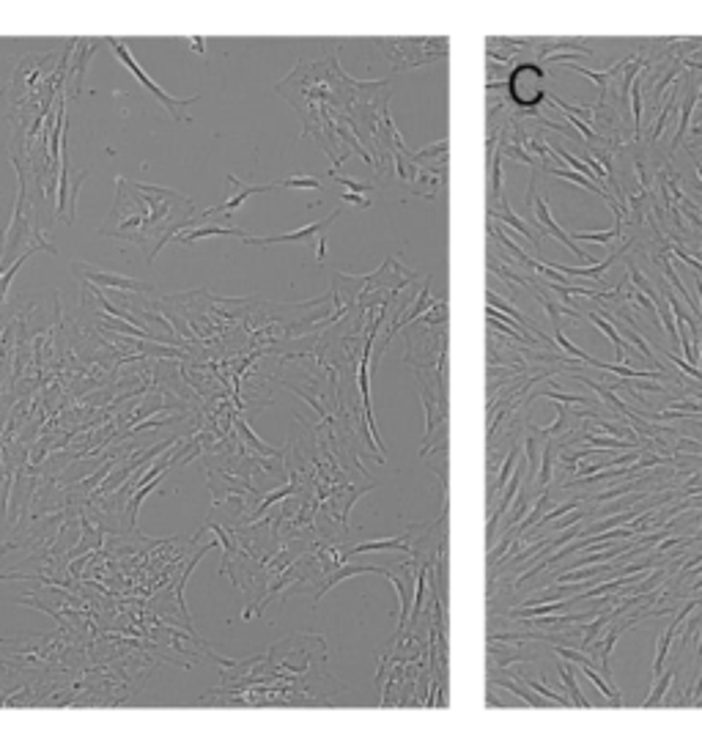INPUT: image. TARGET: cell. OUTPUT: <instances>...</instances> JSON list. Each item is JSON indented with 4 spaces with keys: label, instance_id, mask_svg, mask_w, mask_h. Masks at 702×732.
I'll return each mask as SVG.
<instances>
[{
    "label": "cell",
    "instance_id": "bcb514c9",
    "mask_svg": "<svg viewBox=\"0 0 702 732\" xmlns=\"http://www.w3.org/2000/svg\"><path fill=\"white\" fill-rule=\"evenodd\" d=\"M697 656L702 658V633H700V647H697Z\"/></svg>",
    "mask_w": 702,
    "mask_h": 732
},
{
    "label": "cell",
    "instance_id": "e575fe53",
    "mask_svg": "<svg viewBox=\"0 0 702 732\" xmlns=\"http://www.w3.org/2000/svg\"><path fill=\"white\" fill-rule=\"evenodd\" d=\"M291 491H294V485H283L280 491H275V494H269V497H264V502H261V505H258V510L252 513V519H258V516H261V513H264L266 507L272 505V502H277V500H283V497H288Z\"/></svg>",
    "mask_w": 702,
    "mask_h": 732
},
{
    "label": "cell",
    "instance_id": "8fae6325",
    "mask_svg": "<svg viewBox=\"0 0 702 732\" xmlns=\"http://www.w3.org/2000/svg\"><path fill=\"white\" fill-rule=\"evenodd\" d=\"M538 47V58L541 61H549L554 55H560L562 50L574 52V55H596L593 47H587V44H581V42H574V39H543V42H538L535 44Z\"/></svg>",
    "mask_w": 702,
    "mask_h": 732
},
{
    "label": "cell",
    "instance_id": "3957f363",
    "mask_svg": "<svg viewBox=\"0 0 702 732\" xmlns=\"http://www.w3.org/2000/svg\"><path fill=\"white\" fill-rule=\"evenodd\" d=\"M107 42H110V47L116 50V55H118V61H121L126 69H129L132 75L140 80V85H143V88H146L149 94H154V99L159 101V104H162V107H165V110H168V113L173 116L176 121H187L184 110H187L190 104H195V101H198V97L176 99V97H171V94H165V91H162V88H159V85H156V82H154V80H151V77L146 75V72H143V66H140V63H137V61L132 58V52H129V47H126L121 39H107Z\"/></svg>",
    "mask_w": 702,
    "mask_h": 732
},
{
    "label": "cell",
    "instance_id": "ab89813d",
    "mask_svg": "<svg viewBox=\"0 0 702 732\" xmlns=\"http://www.w3.org/2000/svg\"><path fill=\"white\" fill-rule=\"evenodd\" d=\"M702 702V675H700V681H697V686H694V697H689V705H700Z\"/></svg>",
    "mask_w": 702,
    "mask_h": 732
},
{
    "label": "cell",
    "instance_id": "603a6c76",
    "mask_svg": "<svg viewBox=\"0 0 702 732\" xmlns=\"http://www.w3.org/2000/svg\"><path fill=\"white\" fill-rule=\"evenodd\" d=\"M628 101L634 110V137H642V80H634L631 91H628Z\"/></svg>",
    "mask_w": 702,
    "mask_h": 732
},
{
    "label": "cell",
    "instance_id": "d6986e66",
    "mask_svg": "<svg viewBox=\"0 0 702 732\" xmlns=\"http://www.w3.org/2000/svg\"><path fill=\"white\" fill-rule=\"evenodd\" d=\"M653 261H655V263H661V266H664V275H667V280H672V288H675L677 294H680V297H683V302H686V304H689V307H691V316H700V304L694 302V299H691V294H689V291H686V288H683V283H680V278H677L675 266H672V263H670V255L658 253V255H655V258H653Z\"/></svg>",
    "mask_w": 702,
    "mask_h": 732
},
{
    "label": "cell",
    "instance_id": "277c9868",
    "mask_svg": "<svg viewBox=\"0 0 702 732\" xmlns=\"http://www.w3.org/2000/svg\"><path fill=\"white\" fill-rule=\"evenodd\" d=\"M88 178V170H80L75 178L69 176V154H66V140H61V192H58V220H66V225L75 223V201L80 184Z\"/></svg>",
    "mask_w": 702,
    "mask_h": 732
},
{
    "label": "cell",
    "instance_id": "ffe728a7",
    "mask_svg": "<svg viewBox=\"0 0 702 732\" xmlns=\"http://www.w3.org/2000/svg\"><path fill=\"white\" fill-rule=\"evenodd\" d=\"M554 453H557V445H554L552 439L543 445V450H541V472L535 475V491L541 488V491H546V485L552 483V469H554Z\"/></svg>",
    "mask_w": 702,
    "mask_h": 732
},
{
    "label": "cell",
    "instance_id": "d4e9b609",
    "mask_svg": "<svg viewBox=\"0 0 702 732\" xmlns=\"http://www.w3.org/2000/svg\"><path fill=\"white\" fill-rule=\"evenodd\" d=\"M491 683H494V686H500V688H507V691H510V694H516V697H522V700H524V702H526L529 707H546V705H554V702H543V700H535V697H532V694H529L526 688H522L519 683L502 681V678H494Z\"/></svg>",
    "mask_w": 702,
    "mask_h": 732
},
{
    "label": "cell",
    "instance_id": "5b68a950",
    "mask_svg": "<svg viewBox=\"0 0 702 732\" xmlns=\"http://www.w3.org/2000/svg\"><path fill=\"white\" fill-rule=\"evenodd\" d=\"M99 47V42H75V55H72V61H69V50H72V44L66 47L63 52V63H61V69H58V80H66L69 85H66V94L69 97H77L80 94V88H82V80H85V66H88V58H91V52Z\"/></svg>",
    "mask_w": 702,
    "mask_h": 732
},
{
    "label": "cell",
    "instance_id": "f1b7e54d",
    "mask_svg": "<svg viewBox=\"0 0 702 732\" xmlns=\"http://www.w3.org/2000/svg\"><path fill=\"white\" fill-rule=\"evenodd\" d=\"M535 395H543V398H552L557 404H579V406H587L590 401L587 398H581V395H571V392H557V390H538Z\"/></svg>",
    "mask_w": 702,
    "mask_h": 732
},
{
    "label": "cell",
    "instance_id": "6da1fadb",
    "mask_svg": "<svg viewBox=\"0 0 702 732\" xmlns=\"http://www.w3.org/2000/svg\"><path fill=\"white\" fill-rule=\"evenodd\" d=\"M198 220L195 203L187 195L173 192L168 187L143 184L116 178V201L101 223L99 236L104 239H121L140 247L146 261L154 263L156 253L165 242H171L178 230L192 225Z\"/></svg>",
    "mask_w": 702,
    "mask_h": 732
},
{
    "label": "cell",
    "instance_id": "7402d4cb",
    "mask_svg": "<svg viewBox=\"0 0 702 732\" xmlns=\"http://www.w3.org/2000/svg\"><path fill=\"white\" fill-rule=\"evenodd\" d=\"M381 549H398V552H412V543L406 540L403 543L401 538H390V540H371V543H357V546H351L349 552L343 557H351V554H362V552H381Z\"/></svg>",
    "mask_w": 702,
    "mask_h": 732
},
{
    "label": "cell",
    "instance_id": "7a4b0ae2",
    "mask_svg": "<svg viewBox=\"0 0 702 732\" xmlns=\"http://www.w3.org/2000/svg\"><path fill=\"white\" fill-rule=\"evenodd\" d=\"M20 173V195H17V206H14V217H11V225L6 230V242H3V250H0V272L11 266V261H17L23 255V244L27 247H39V250H47L50 255H55V244H50L36 228H33V211H30V203H27V190H25V173L23 168L17 170Z\"/></svg>",
    "mask_w": 702,
    "mask_h": 732
},
{
    "label": "cell",
    "instance_id": "4dcf8cb0",
    "mask_svg": "<svg viewBox=\"0 0 702 732\" xmlns=\"http://www.w3.org/2000/svg\"><path fill=\"white\" fill-rule=\"evenodd\" d=\"M524 683H526V686H529V688H532V691H538V694H541V697H546V700H549V702H554V705H560V707H562V705H571V700H565V697H560V694H554L552 688H546V686H543V683H538V681H529V678H524Z\"/></svg>",
    "mask_w": 702,
    "mask_h": 732
},
{
    "label": "cell",
    "instance_id": "1f68e13d",
    "mask_svg": "<svg viewBox=\"0 0 702 732\" xmlns=\"http://www.w3.org/2000/svg\"><path fill=\"white\" fill-rule=\"evenodd\" d=\"M581 505V497L579 500H571V502H565V505H560V507H554V510H549L546 516H541V521L535 524V527H543V524H549V521H554V519H562L565 513H571V510H577V507Z\"/></svg>",
    "mask_w": 702,
    "mask_h": 732
},
{
    "label": "cell",
    "instance_id": "836d02e7",
    "mask_svg": "<svg viewBox=\"0 0 702 732\" xmlns=\"http://www.w3.org/2000/svg\"><path fill=\"white\" fill-rule=\"evenodd\" d=\"M667 250H670V253H675L677 258H680V261L686 263V266H691V269H694V272H697V275L702 278V261H697V258H694L691 253H686V250H683L680 244H670Z\"/></svg>",
    "mask_w": 702,
    "mask_h": 732
},
{
    "label": "cell",
    "instance_id": "5bb4252c",
    "mask_svg": "<svg viewBox=\"0 0 702 732\" xmlns=\"http://www.w3.org/2000/svg\"><path fill=\"white\" fill-rule=\"evenodd\" d=\"M571 376H574V379H579V381H581V384H587V387H590V390H596V395H601L603 401H606V406H609V409H612V411H615V414H620V417H628V414H631V411H634V409H631V406H628V404H623V401H620V398H617V395H615V390H612V387H609V384H598V381L587 379V376H579V373H571Z\"/></svg>",
    "mask_w": 702,
    "mask_h": 732
},
{
    "label": "cell",
    "instance_id": "44dd1931",
    "mask_svg": "<svg viewBox=\"0 0 702 732\" xmlns=\"http://www.w3.org/2000/svg\"><path fill=\"white\" fill-rule=\"evenodd\" d=\"M577 664H560V678H562V683H565V688H568V694H571V705H577V707H590V702L584 700V694H581V688H579V683H577Z\"/></svg>",
    "mask_w": 702,
    "mask_h": 732
},
{
    "label": "cell",
    "instance_id": "9a60e30c",
    "mask_svg": "<svg viewBox=\"0 0 702 732\" xmlns=\"http://www.w3.org/2000/svg\"><path fill=\"white\" fill-rule=\"evenodd\" d=\"M420 398H423V406H426V433H423V445L431 442L433 430H436V423H445V409H436L433 406V392L426 387V381L420 379Z\"/></svg>",
    "mask_w": 702,
    "mask_h": 732
},
{
    "label": "cell",
    "instance_id": "52a82bcc",
    "mask_svg": "<svg viewBox=\"0 0 702 732\" xmlns=\"http://www.w3.org/2000/svg\"><path fill=\"white\" fill-rule=\"evenodd\" d=\"M532 209H535V225H538V236H541V239H543L546 233H552L554 239H557V242H562V244H565V247L574 253V258H579L581 263H593V261H596V255L584 253L577 242L568 236V230H562V228L554 223L552 211H549V203L543 201L541 195H538V201H532Z\"/></svg>",
    "mask_w": 702,
    "mask_h": 732
},
{
    "label": "cell",
    "instance_id": "4316f807",
    "mask_svg": "<svg viewBox=\"0 0 702 732\" xmlns=\"http://www.w3.org/2000/svg\"><path fill=\"white\" fill-rule=\"evenodd\" d=\"M329 178H335L338 184H343L351 195H365V198H368V192H374V184H371V181H354V178L349 176H340L338 170H329Z\"/></svg>",
    "mask_w": 702,
    "mask_h": 732
},
{
    "label": "cell",
    "instance_id": "ba28073f",
    "mask_svg": "<svg viewBox=\"0 0 702 732\" xmlns=\"http://www.w3.org/2000/svg\"><path fill=\"white\" fill-rule=\"evenodd\" d=\"M228 187L233 190L230 195H228V201L226 203H220V206H211V209H206L203 214H198L201 220H211V217H217V214H226V211H236L242 203L247 201L250 195H258V192H272V190H277V184L272 181V184H245V181H239V178L233 176H228Z\"/></svg>",
    "mask_w": 702,
    "mask_h": 732
},
{
    "label": "cell",
    "instance_id": "60d3db41",
    "mask_svg": "<svg viewBox=\"0 0 702 732\" xmlns=\"http://www.w3.org/2000/svg\"><path fill=\"white\" fill-rule=\"evenodd\" d=\"M192 50L203 52V42H201V36H192Z\"/></svg>",
    "mask_w": 702,
    "mask_h": 732
},
{
    "label": "cell",
    "instance_id": "d590c367",
    "mask_svg": "<svg viewBox=\"0 0 702 732\" xmlns=\"http://www.w3.org/2000/svg\"><path fill=\"white\" fill-rule=\"evenodd\" d=\"M510 543H513V540H510V538H505V540H500V543H497V549H488V565H491V568H494V562H497V559H500V557L505 554L507 549H510Z\"/></svg>",
    "mask_w": 702,
    "mask_h": 732
},
{
    "label": "cell",
    "instance_id": "e0dca14e",
    "mask_svg": "<svg viewBox=\"0 0 702 732\" xmlns=\"http://www.w3.org/2000/svg\"><path fill=\"white\" fill-rule=\"evenodd\" d=\"M677 675H680V666H672L670 672H661L655 681L651 683V688H648V700L642 702V707H655L664 702V694L670 691V686L675 681Z\"/></svg>",
    "mask_w": 702,
    "mask_h": 732
},
{
    "label": "cell",
    "instance_id": "2e32d148",
    "mask_svg": "<svg viewBox=\"0 0 702 732\" xmlns=\"http://www.w3.org/2000/svg\"><path fill=\"white\" fill-rule=\"evenodd\" d=\"M488 217H494V220H505V223H507V225H510V228H516V230H519V233H522V236H526V239H529V242H532V244H535V247H538V250H541V244H543V239H541V236H538V233H535V228L529 225V223H524V220H522V217H519V214H513V211H510V209H497V211H488Z\"/></svg>",
    "mask_w": 702,
    "mask_h": 732
},
{
    "label": "cell",
    "instance_id": "cb8c5ba5",
    "mask_svg": "<svg viewBox=\"0 0 702 732\" xmlns=\"http://www.w3.org/2000/svg\"><path fill=\"white\" fill-rule=\"evenodd\" d=\"M549 502H552L549 491H541V500H538V505L532 507V510H529V516H526L524 521H519V524H516V527H513L510 532H516V535H524V532L529 530V527H535V524L541 521V516H543V507L549 505Z\"/></svg>",
    "mask_w": 702,
    "mask_h": 732
},
{
    "label": "cell",
    "instance_id": "f6af8a7d",
    "mask_svg": "<svg viewBox=\"0 0 702 732\" xmlns=\"http://www.w3.org/2000/svg\"><path fill=\"white\" fill-rule=\"evenodd\" d=\"M697 291H700V304H702V278L697 280Z\"/></svg>",
    "mask_w": 702,
    "mask_h": 732
},
{
    "label": "cell",
    "instance_id": "b9f144b4",
    "mask_svg": "<svg viewBox=\"0 0 702 732\" xmlns=\"http://www.w3.org/2000/svg\"><path fill=\"white\" fill-rule=\"evenodd\" d=\"M675 543H680V540H677V538H670L667 543H661V546H658V552H664V549H670V546H675Z\"/></svg>",
    "mask_w": 702,
    "mask_h": 732
},
{
    "label": "cell",
    "instance_id": "7bdbcfd3",
    "mask_svg": "<svg viewBox=\"0 0 702 732\" xmlns=\"http://www.w3.org/2000/svg\"><path fill=\"white\" fill-rule=\"evenodd\" d=\"M700 590H702V579L697 581V584H691V593H700Z\"/></svg>",
    "mask_w": 702,
    "mask_h": 732
},
{
    "label": "cell",
    "instance_id": "8992f818",
    "mask_svg": "<svg viewBox=\"0 0 702 732\" xmlns=\"http://www.w3.org/2000/svg\"><path fill=\"white\" fill-rule=\"evenodd\" d=\"M72 272L82 283L88 285H104V288H121V291H140V294H149L154 291L151 283H143V280H132V278H121V275H113V272H104V269H97L91 263H72Z\"/></svg>",
    "mask_w": 702,
    "mask_h": 732
},
{
    "label": "cell",
    "instance_id": "484cf974",
    "mask_svg": "<svg viewBox=\"0 0 702 732\" xmlns=\"http://www.w3.org/2000/svg\"><path fill=\"white\" fill-rule=\"evenodd\" d=\"M277 187H288V190H321V178L316 176H304V173H297V176H288L283 181H275Z\"/></svg>",
    "mask_w": 702,
    "mask_h": 732
},
{
    "label": "cell",
    "instance_id": "9c48e42d",
    "mask_svg": "<svg viewBox=\"0 0 702 732\" xmlns=\"http://www.w3.org/2000/svg\"><path fill=\"white\" fill-rule=\"evenodd\" d=\"M338 214H340V209L338 211H332L326 220H319V223H310V225L300 228V230H291V233H280V236H247L245 239V244H252V247H269V244H288V242H307V239H313V236H321L326 228L332 225L335 220H338Z\"/></svg>",
    "mask_w": 702,
    "mask_h": 732
},
{
    "label": "cell",
    "instance_id": "8d00e7d4",
    "mask_svg": "<svg viewBox=\"0 0 702 732\" xmlns=\"http://www.w3.org/2000/svg\"><path fill=\"white\" fill-rule=\"evenodd\" d=\"M677 450H686V453H702L700 442H691V439H680L677 442Z\"/></svg>",
    "mask_w": 702,
    "mask_h": 732
},
{
    "label": "cell",
    "instance_id": "ac0fdd59",
    "mask_svg": "<svg viewBox=\"0 0 702 732\" xmlns=\"http://www.w3.org/2000/svg\"><path fill=\"white\" fill-rule=\"evenodd\" d=\"M587 318L596 324V327L601 329L603 335L612 340V346H615V356H617V362H626V352H628V343L620 337V332L615 329V324L612 321H606L603 316H598V313H587Z\"/></svg>",
    "mask_w": 702,
    "mask_h": 732
},
{
    "label": "cell",
    "instance_id": "7c38bea8",
    "mask_svg": "<svg viewBox=\"0 0 702 732\" xmlns=\"http://www.w3.org/2000/svg\"><path fill=\"white\" fill-rule=\"evenodd\" d=\"M522 478H524V461L516 466V475H510L507 480V485L502 488V500H500V507L494 510V513H488V538H491V532L497 527V521H500V516L510 507V500L519 494V488H522Z\"/></svg>",
    "mask_w": 702,
    "mask_h": 732
},
{
    "label": "cell",
    "instance_id": "d6a6232c",
    "mask_svg": "<svg viewBox=\"0 0 702 732\" xmlns=\"http://www.w3.org/2000/svg\"><path fill=\"white\" fill-rule=\"evenodd\" d=\"M686 620H689V617H686ZM700 626H702V609L697 612V614H691V620L686 623V631H683V647H689V645H691V639H697Z\"/></svg>",
    "mask_w": 702,
    "mask_h": 732
},
{
    "label": "cell",
    "instance_id": "4fadbf2b",
    "mask_svg": "<svg viewBox=\"0 0 702 732\" xmlns=\"http://www.w3.org/2000/svg\"><path fill=\"white\" fill-rule=\"evenodd\" d=\"M700 99V94H697V82L686 91V97H683V104H680V124H677V132L675 137H672V143H670V156L675 154V149L683 143V137H686V132H689V118H691V113H694V104Z\"/></svg>",
    "mask_w": 702,
    "mask_h": 732
},
{
    "label": "cell",
    "instance_id": "83f0119b",
    "mask_svg": "<svg viewBox=\"0 0 702 732\" xmlns=\"http://www.w3.org/2000/svg\"><path fill=\"white\" fill-rule=\"evenodd\" d=\"M516 455H519V447H513L510 453H507V458H505V464H502V469H500V478H497V483L488 488V497L494 494V488L497 491H502L505 485H507V480H510V475H513V464H516Z\"/></svg>",
    "mask_w": 702,
    "mask_h": 732
},
{
    "label": "cell",
    "instance_id": "ee69618b",
    "mask_svg": "<svg viewBox=\"0 0 702 732\" xmlns=\"http://www.w3.org/2000/svg\"><path fill=\"white\" fill-rule=\"evenodd\" d=\"M694 162H697V176L702 178V162H700V159H697V156H694Z\"/></svg>",
    "mask_w": 702,
    "mask_h": 732
},
{
    "label": "cell",
    "instance_id": "74e56055",
    "mask_svg": "<svg viewBox=\"0 0 702 732\" xmlns=\"http://www.w3.org/2000/svg\"><path fill=\"white\" fill-rule=\"evenodd\" d=\"M340 198H343V201H349V203H354V206H362V209H368V206H371V198H365V195H351V192H343Z\"/></svg>",
    "mask_w": 702,
    "mask_h": 732
},
{
    "label": "cell",
    "instance_id": "7dc6e473",
    "mask_svg": "<svg viewBox=\"0 0 702 732\" xmlns=\"http://www.w3.org/2000/svg\"><path fill=\"white\" fill-rule=\"evenodd\" d=\"M700 349H702V343H700ZM700 371H702V359H700Z\"/></svg>",
    "mask_w": 702,
    "mask_h": 732
},
{
    "label": "cell",
    "instance_id": "f35d334b",
    "mask_svg": "<svg viewBox=\"0 0 702 732\" xmlns=\"http://www.w3.org/2000/svg\"><path fill=\"white\" fill-rule=\"evenodd\" d=\"M324 253H326V236L321 233L319 242H316V261H319V263H324Z\"/></svg>",
    "mask_w": 702,
    "mask_h": 732
},
{
    "label": "cell",
    "instance_id": "f546056e",
    "mask_svg": "<svg viewBox=\"0 0 702 732\" xmlns=\"http://www.w3.org/2000/svg\"><path fill=\"white\" fill-rule=\"evenodd\" d=\"M658 352L664 354V356H667V359L672 362V365H677V368H680V371H683L686 376H691L694 381H702V371H700V368H694L691 362H686L683 356H677V354H672V352H664V349H658Z\"/></svg>",
    "mask_w": 702,
    "mask_h": 732
},
{
    "label": "cell",
    "instance_id": "30bf717a",
    "mask_svg": "<svg viewBox=\"0 0 702 732\" xmlns=\"http://www.w3.org/2000/svg\"><path fill=\"white\" fill-rule=\"evenodd\" d=\"M206 236H236V239H247L250 233L247 230H242V228H226V225H201V228H184V230H178L173 239L176 242H181V244H192V242H198V239H206Z\"/></svg>",
    "mask_w": 702,
    "mask_h": 732
}]
</instances>
